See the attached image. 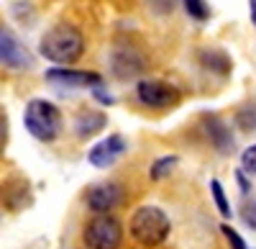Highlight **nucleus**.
Segmentation results:
<instances>
[{
  "label": "nucleus",
  "instance_id": "obj_1",
  "mask_svg": "<svg viewBox=\"0 0 256 249\" xmlns=\"http://www.w3.org/2000/svg\"><path fill=\"white\" fill-rule=\"evenodd\" d=\"M41 54H44L49 62H56V65H72V62L80 59L82 54V34L67 24H56L52 26L44 36H41Z\"/></svg>",
  "mask_w": 256,
  "mask_h": 249
},
{
  "label": "nucleus",
  "instance_id": "obj_2",
  "mask_svg": "<svg viewBox=\"0 0 256 249\" xmlns=\"http://www.w3.org/2000/svg\"><path fill=\"white\" fill-rule=\"evenodd\" d=\"M131 234L144 246H156L169 236V218L156 205H144L131 216Z\"/></svg>",
  "mask_w": 256,
  "mask_h": 249
},
{
  "label": "nucleus",
  "instance_id": "obj_3",
  "mask_svg": "<svg viewBox=\"0 0 256 249\" xmlns=\"http://www.w3.org/2000/svg\"><path fill=\"white\" fill-rule=\"evenodd\" d=\"M24 121H26L28 134L36 136L38 141H52L62 131V113L49 100H31L26 106Z\"/></svg>",
  "mask_w": 256,
  "mask_h": 249
},
{
  "label": "nucleus",
  "instance_id": "obj_4",
  "mask_svg": "<svg viewBox=\"0 0 256 249\" xmlns=\"http://www.w3.org/2000/svg\"><path fill=\"white\" fill-rule=\"evenodd\" d=\"M120 223L113 216H95L88 226H84V241L90 249H118L120 244Z\"/></svg>",
  "mask_w": 256,
  "mask_h": 249
},
{
  "label": "nucleus",
  "instance_id": "obj_5",
  "mask_svg": "<svg viewBox=\"0 0 256 249\" xmlns=\"http://www.w3.org/2000/svg\"><path fill=\"white\" fill-rule=\"evenodd\" d=\"M136 93H138V100L144 103V106H148V108H169V106H174V103L180 100L177 88L166 85V82H159V80L138 82Z\"/></svg>",
  "mask_w": 256,
  "mask_h": 249
},
{
  "label": "nucleus",
  "instance_id": "obj_6",
  "mask_svg": "<svg viewBox=\"0 0 256 249\" xmlns=\"http://www.w3.org/2000/svg\"><path fill=\"white\" fill-rule=\"evenodd\" d=\"M0 54H3V65L10 70H28L34 65L31 54L20 47V41L8 29L0 31Z\"/></svg>",
  "mask_w": 256,
  "mask_h": 249
},
{
  "label": "nucleus",
  "instance_id": "obj_7",
  "mask_svg": "<svg viewBox=\"0 0 256 249\" xmlns=\"http://www.w3.org/2000/svg\"><path fill=\"white\" fill-rule=\"evenodd\" d=\"M120 200H123V190L116 182H100V185H95V188L88 190V205L100 216L113 211Z\"/></svg>",
  "mask_w": 256,
  "mask_h": 249
},
{
  "label": "nucleus",
  "instance_id": "obj_8",
  "mask_svg": "<svg viewBox=\"0 0 256 249\" xmlns=\"http://www.w3.org/2000/svg\"><path fill=\"white\" fill-rule=\"evenodd\" d=\"M126 152V139L120 134H113L108 139H102L100 144L90 149V162L95 167H110V164Z\"/></svg>",
  "mask_w": 256,
  "mask_h": 249
},
{
  "label": "nucleus",
  "instance_id": "obj_9",
  "mask_svg": "<svg viewBox=\"0 0 256 249\" xmlns=\"http://www.w3.org/2000/svg\"><path fill=\"white\" fill-rule=\"evenodd\" d=\"M49 82L56 85H67V88H88V85H100V75L95 72H77V70H67V67H56L46 72Z\"/></svg>",
  "mask_w": 256,
  "mask_h": 249
},
{
  "label": "nucleus",
  "instance_id": "obj_10",
  "mask_svg": "<svg viewBox=\"0 0 256 249\" xmlns=\"http://www.w3.org/2000/svg\"><path fill=\"white\" fill-rule=\"evenodd\" d=\"M105 126V116L98 111H88V113H80L77 118V134L80 136H92L95 131H100Z\"/></svg>",
  "mask_w": 256,
  "mask_h": 249
},
{
  "label": "nucleus",
  "instance_id": "obj_11",
  "mask_svg": "<svg viewBox=\"0 0 256 249\" xmlns=\"http://www.w3.org/2000/svg\"><path fill=\"white\" fill-rule=\"evenodd\" d=\"M210 190H212V198H216V205H218V211H220V216H230V205H228V200H226V193H223V188H220V182L218 180H212L210 182Z\"/></svg>",
  "mask_w": 256,
  "mask_h": 249
},
{
  "label": "nucleus",
  "instance_id": "obj_12",
  "mask_svg": "<svg viewBox=\"0 0 256 249\" xmlns=\"http://www.w3.org/2000/svg\"><path fill=\"white\" fill-rule=\"evenodd\" d=\"M184 8L192 18H198V21H205L208 18V6H205V0H184Z\"/></svg>",
  "mask_w": 256,
  "mask_h": 249
},
{
  "label": "nucleus",
  "instance_id": "obj_13",
  "mask_svg": "<svg viewBox=\"0 0 256 249\" xmlns=\"http://www.w3.org/2000/svg\"><path fill=\"white\" fill-rule=\"evenodd\" d=\"M174 164H177V157H162L156 164H154V170H152V177L154 180H159V177H164L169 170H172L174 167Z\"/></svg>",
  "mask_w": 256,
  "mask_h": 249
},
{
  "label": "nucleus",
  "instance_id": "obj_14",
  "mask_svg": "<svg viewBox=\"0 0 256 249\" xmlns=\"http://www.w3.org/2000/svg\"><path fill=\"white\" fill-rule=\"evenodd\" d=\"M241 167H244V172H248V175L256 172V144H251V147L241 154Z\"/></svg>",
  "mask_w": 256,
  "mask_h": 249
},
{
  "label": "nucleus",
  "instance_id": "obj_15",
  "mask_svg": "<svg viewBox=\"0 0 256 249\" xmlns=\"http://www.w3.org/2000/svg\"><path fill=\"white\" fill-rule=\"evenodd\" d=\"M241 216H244V223H246V226H251V229H256V200H248V203L244 205Z\"/></svg>",
  "mask_w": 256,
  "mask_h": 249
},
{
  "label": "nucleus",
  "instance_id": "obj_16",
  "mask_svg": "<svg viewBox=\"0 0 256 249\" xmlns=\"http://www.w3.org/2000/svg\"><path fill=\"white\" fill-rule=\"evenodd\" d=\"M223 231H226V236H228V241L233 244V249H246V246H244V239H241V236H238L236 231H233V229H230V226H223Z\"/></svg>",
  "mask_w": 256,
  "mask_h": 249
},
{
  "label": "nucleus",
  "instance_id": "obj_17",
  "mask_svg": "<svg viewBox=\"0 0 256 249\" xmlns=\"http://www.w3.org/2000/svg\"><path fill=\"white\" fill-rule=\"evenodd\" d=\"M154 6H156V11L166 13V11H172V8H174V0H154Z\"/></svg>",
  "mask_w": 256,
  "mask_h": 249
},
{
  "label": "nucleus",
  "instance_id": "obj_18",
  "mask_svg": "<svg viewBox=\"0 0 256 249\" xmlns=\"http://www.w3.org/2000/svg\"><path fill=\"white\" fill-rule=\"evenodd\" d=\"M251 3V21H254V26H256V0H248Z\"/></svg>",
  "mask_w": 256,
  "mask_h": 249
}]
</instances>
